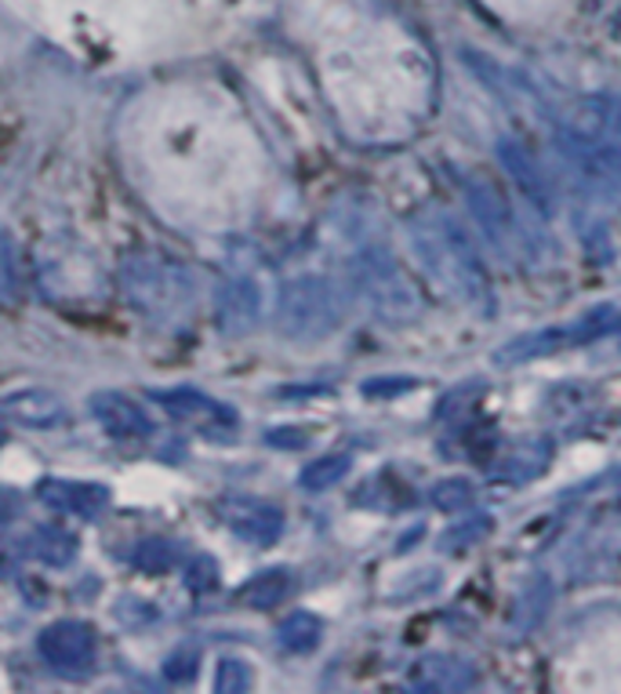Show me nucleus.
I'll return each instance as SVG.
<instances>
[{
    "instance_id": "20e7f679",
    "label": "nucleus",
    "mask_w": 621,
    "mask_h": 694,
    "mask_svg": "<svg viewBox=\"0 0 621 694\" xmlns=\"http://www.w3.org/2000/svg\"><path fill=\"white\" fill-rule=\"evenodd\" d=\"M614 324H618V313L610 306H599L593 313H585L582 320L556 324V328H545V331H534V334H520V339H512L509 345H501L495 361L498 364H527V361H538V356L574 350V345L604 339Z\"/></svg>"
},
{
    "instance_id": "a211bd4d",
    "label": "nucleus",
    "mask_w": 621,
    "mask_h": 694,
    "mask_svg": "<svg viewBox=\"0 0 621 694\" xmlns=\"http://www.w3.org/2000/svg\"><path fill=\"white\" fill-rule=\"evenodd\" d=\"M411 389H414V378L411 375H392V378H367L360 393L370 397V400H386V397L411 393Z\"/></svg>"
},
{
    "instance_id": "1a4fd4ad",
    "label": "nucleus",
    "mask_w": 621,
    "mask_h": 694,
    "mask_svg": "<svg viewBox=\"0 0 621 694\" xmlns=\"http://www.w3.org/2000/svg\"><path fill=\"white\" fill-rule=\"evenodd\" d=\"M498 157H501V165H506L509 175L516 179V186L527 193L541 211H549V186H545L541 171L534 168V157L527 154V149H523L520 143H512V138H498Z\"/></svg>"
},
{
    "instance_id": "39448f33",
    "label": "nucleus",
    "mask_w": 621,
    "mask_h": 694,
    "mask_svg": "<svg viewBox=\"0 0 621 694\" xmlns=\"http://www.w3.org/2000/svg\"><path fill=\"white\" fill-rule=\"evenodd\" d=\"M556 121L574 146H607L610 138H621V106L604 95L563 102Z\"/></svg>"
},
{
    "instance_id": "aec40b11",
    "label": "nucleus",
    "mask_w": 621,
    "mask_h": 694,
    "mask_svg": "<svg viewBox=\"0 0 621 694\" xmlns=\"http://www.w3.org/2000/svg\"><path fill=\"white\" fill-rule=\"evenodd\" d=\"M218 582V568L207 557L200 560H193V568H190V585L193 589H211V585Z\"/></svg>"
},
{
    "instance_id": "dca6fc26",
    "label": "nucleus",
    "mask_w": 621,
    "mask_h": 694,
    "mask_svg": "<svg viewBox=\"0 0 621 694\" xmlns=\"http://www.w3.org/2000/svg\"><path fill=\"white\" fill-rule=\"evenodd\" d=\"M468 498H473V484L468 480H443V484H436L433 487V506L436 509H447V513H454V509H462L468 506Z\"/></svg>"
},
{
    "instance_id": "f8f14e48",
    "label": "nucleus",
    "mask_w": 621,
    "mask_h": 694,
    "mask_svg": "<svg viewBox=\"0 0 621 694\" xmlns=\"http://www.w3.org/2000/svg\"><path fill=\"white\" fill-rule=\"evenodd\" d=\"M65 636H70L65 625L51 629V633L44 636V655H48L54 666H73V658H70V650H73L76 666H84V661L92 658V636H87V629H73V640H65Z\"/></svg>"
},
{
    "instance_id": "6e6552de",
    "label": "nucleus",
    "mask_w": 621,
    "mask_h": 694,
    "mask_svg": "<svg viewBox=\"0 0 621 694\" xmlns=\"http://www.w3.org/2000/svg\"><path fill=\"white\" fill-rule=\"evenodd\" d=\"M226 516L229 524L240 538L255 541V546H269V541L280 538V527H283V516L280 509H272L266 502H255V498H240V502H229L226 506Z\"/></svg>"
},
{
    "instance_id": "f03ea898",
    "label": "nucleus",
    "mask_w": 621,
    "mask_h": 694,
    "mask_svg": "<svg viewBox=\"0 0 621 694\" xmlns=\"http://www.w3.org/2000/svg\"><path fill=\"white\" fill-rule=\"evenodd\" d=\"M277 324L294 342L327 339V334L338 331V324H342V299H338L331 280L299 277L280 291Z\"/></svg>"
},
{
    "instance_id": "ddd939ff",
    "label": "nucleus",
    "mask_w": 621,
    "mask_h": 694,
    "mask_svg": "<svg viewBox=\"0 0 621 694\" xmlns=\"http://www.w3.org/2000/svg\"><path fill=\"white\" fill-rule=\"evenodd\" d=\"M320 636H324V622L313 611H294L288 622L280 625V644L288 650H294V655L313 650L316 644H320Z\"/></svg>"
},
{
    "instance_id": "f3484780",
    "label": "nucleus",
    "mask_w": 621,
    "mask_h": 694,
    "mask_svg": "<svg viewBox=\"0 0 621 694\" xmlns=\"http://www.w3.org/2000/svg\"><path fill=\"white\" fill-rule=\"evenodd\" d=\"M490 531V516H473V520H462L458 527H451L443 535V549H465L473 546V541H479Z\"/></svg>"
},
{
    "instance_id": "6ab92c4d",
    "label": "nucleus",
    "mask_w": 621,
    "mask_h": 694,
    "mask_svg": "<svg viewBox=\"0 0 621 694\" xmlns=\"http://www.w3.org/2000/svg\"><path fill=\"white\" fill-rule=\"evenodd\" d=\"M251 677L244 661H222V677H218V691H247Z\"/></svg>"
},
{
    "instance_id": "9d476101",
    "label": "nucleus",
    "mask_w": 621,
    "mask_h": 694,
    "mask_svg": "<svg viewBox=\"0 0 621 694\" xmlns=\"http://www.w3.org/2000/svg\"><path fill=\"white\" fill-rule=\"evenodd\" d=\"M261 295L251 280H233L222 295H218V320L226 331H247L258 320Z\"/></svg>"
},
{
    "instance_id": "4468645a",
    "label": "nucleus",
    "mask_w": 621,
    "mask_h": 694,
    "mask_svg": "<svg viewBox=\"0 0 621 694\" xmlns=\"http://www.w3.org/2000/svg\"><path fill=\"white\" fill-rule=\"evenodd\" d=\"M291 589V574L288 571H261L255 582H247L244 600L251 607H277Z\"/></svg>"
},
{
    "instance_id": "7ed1b4c3",
    "label": "nucleus",
    "mask_w": 621,
    "mask_h": 694,
    "mask_svg": "<svg viewBox=\"0 0 621 694\" xmlns=\"http://www.w3.org/2000/svg\"><path fill=\"white\" fill-rule=\"evenodd\" d=\"M356 284L364 288V295L370 299V306L381 320L392 324H407L418 317L422 302L414 295V284L407 280V273L397 266V258L386 252H364L353 266Z\"/></svg>"
},
{
    "instance_id": "0eeeda50",
    "label": "nucleus",
    "mask_w": 621,
    "mask_h": 694,
    "mask_svg": "<svg viewBox=\"0 0 621 694\" xmlns=\"http://www.w3.org/2000/svg\"><path fill=\"white\" fill-rule=\"evenodd\" d=\"M476 680V666L458 655H425L411 666V687L418 691H465Z\"/></svg>"
},
{
    "instance_id": "f257e3e1",
    "label": "nucleus",
    "mask_w": 621,
    "mask_h": 694,
    "mask_svg": "<svg viewBox=\"0 0 621 694\" xmlns=\"http://www.w3.org/2000/svg\"><path fill=\"white\" fill-rule=\"evenodd\" d=\"M414 252L422 255L425 269L440 280L447 291L468 302L479 313H490V277L479 263L473 241L454 219L433 215L414 226Z\"/></svg>"
},
{
    "instance_id": "2eb2a0df",
    "label": "nucleus",
    "mask_w": 621,
    "mask_h": 694,
    "mask_svg": "<svg viewBox=\"0 0 621 694\" xmlns=\"http://www.w3.org/2000/svg\"><path fill=\"white\" fill-rule=\"evenodd\" d=\"M349 454H327V459H316L309 470L302 473V487L305 491H327V487H334L342 476L349 473Z\"/></svg>"
},
{
    "instance_id": "9b49d317",
    "label": "nucleus",
    "mask_w": 621,
    "mask_h": 694,
    "mask_svg": "<svg viewBox=\"0 0 621 694\" xmlns=\"http://www.w3.org/2000/svg\"><path fill=\"white\" fill-rule=\"evenodd\" d=\"M549 459H552V443L549 440L516 443V448L509 451L506 465H501V480L523 484V480H531V476H541L545 465H549Z\"/></svg>"
},
{
    "instance_id": "423d86ee",
    "label": "nucleus",
    "mask_w": 621,
    "mask_h": 694,
    "mask_svg": "<svg viewBox=\"0 0 621 694\" xmlns=\"http://www.w3.org/2000/svg\"><path fill=\"white\" fill-rule=\"evenodd\" d=\"M465 200H468V208H473V215H476L479 230H484L490 241L501 247V252H509V247L520 241V230H516V219H512V208H509L506 193H501L495 182L468 179L465 182Z\"/></svg>"
}]
</instances>
